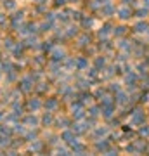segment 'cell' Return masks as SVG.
Listing matches in <instances>:
<instances>
[]
</instances>
